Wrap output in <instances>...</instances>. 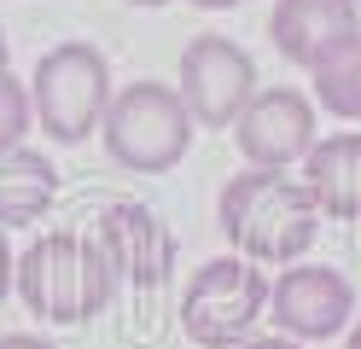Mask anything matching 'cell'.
<instances>
[{"instance_id":"cell-1","label":"cell","mask_w":361,"mask_h":349,"mask_svg":"<svg viewBox=\"0 0 361 349\" xmlns=\"http://www.w3.org/2000/svg\"><path fill=\"white\" fill-rule=\"evenodd\" d=\"M321 209H314L309 186L291 169H251L233 175L216 198V227L233 245V256L257 268H291L303 262L309 245L321 239Z\"/></svg>"},{"instance_id":"cell-2","label":"cell","mask_w":361,"mask_h":349,"mask_svg":"<svg viewBox=\"0 0 361 349\" xmlns=\"http://www.w3.org/2000/svg\"><path fill=\"white\" fill-rule=\"evenodd\" d=\"M18 297L35 320L82 326L117 297V274L94 233H41L18 256Z\"/></svg>"},{"instance_id":"cell-3","label":"cell","mask_w":361,"mask_h":349,"mask_svg":"<svg viewBox=\"0 0 361 349\" xmlns=\"http://www.w3.org/2000/svg\"><path fill=\"white\" fill-rule=\"evenodd\" d=\"M192 111L180 105L175 82H128L105 105V157L128 175H169L192 152Z\"/></svg>"},{"instance_id":"cell-4","label":"cell","mask_w":361,"mask_h":349,"mask_svg":"<svg viewBox=\"0 0 361 349\" xmlns=\"http://www.w3.org/2000/svg\"><path fill=\"white\" fill-rule=\"evenodd\" d=\"M111 59L94 41H59L35 59L30 76V105H35V128L53 146H82L94 140L111 105Z\"/></svg>"},{"instance_id":"cell-5","label":"cell","mask_w":361,"mask_h":349,"mask_svg":"<svg viewBox=\"0 0 361 349\" xmlns=\"http://www.w3.org/2000/svg\"><path fill=\"white\" fill-rule=\"evenodd\" d=\"M268 320V274L245 256H210L180 291V332L198 349H239Z\"/></svg>"},{"instance_id":"cell-6","label":"cell","mask_w":361,"mask_h":349,"mask_svg":"<svg viewBox=\"0 0 361 349\" xmlns=\"http://www.w3.org/2000/svg\"><path fill=\"white\" fill-rule=\"evenodd\" d=\"M175 93L198 128H233L257 93V59L233 35H192L175 64Z\"/></svg>"},{"instance_id":"cell-7","label":"cell","mask_w":361,"mask_h":349,"mask_svg":"<svg viewBox=\"0 0 361 349\" xmlns=\"http://www.w3.org/2000/svg\"><path fill=\"white\" fill-rule=\"evenodd\" d=\"M321 105L303 87H257L233 123V146L251 169H298L321 140Z\"/></svg>"},{"instance_id":"cell-8","label":"cell","mask_w":361,"mask_h":349,"mask_svg":"<svg viewBox=\"0 0 361 349\" xmlns=\"http://www.w3.org/2000/svg\"><path fill=\"white\" fill-rule=\"evenodd\" d=\"M350 314H355V286L326 262H291L268 286V320L298 343H326L350 332Z\"/></svg>"},{"instance_id":"cell-9","label":"cell","mask_w":361,"mask_h":349,"mask_svg":"<svg viewBox=\"0 0 361 349\" xmlns=\"http://www.w3.org/2000/svg\"><path fill=\"white\" fill-rule=\"evenodd\" d=\"M94 239L105 250L111 274H117V286H128V291H157L175 274V233H169V221L157 216V209L134 204V198H117V204L99 209Z\"/></svg>"},{"instance_id":"cell-10","label":"cell","mask_w":361,"mask_h":349,"mask_svg":"<svg viewBox=\"0 0 361 349\" xmlns=\"http://www.w3.org/2000/svg\"><path fill=\"white\" fill-rule=\"evenodd\" d=\"M268 35L286 64L314 70L332 53H344L350 41H361V0H274Z\"/></svg>"},{"instance_id":"cell-11","label":"cell","mask_w":361,"mask_h":349,"mask_svg":"<svg viewBox=\"0 0 361 349\" xmlns=\"http://www.w3.org/2000/svg\"><path fill=\"white\" fill-rule=\"evenodd\" d=\"M298 169H303L298 180L309 186L326 221H361V128L321 134Z\"/></svg>"},{"instance_id":"cell-12","label":"cell","mask_w":361,"mask_h":349,"mask_svg":"<svg viewBox=\"0 0 361 349\" xmlns=\"http://www.w3.org/2000/svg\"><path fill=\"white\" fill-rule=\"evenodd\" d=\"M59 198V169L35 146H6L0 152V227H35Z\"/></svg>"},{"instance_id":"cell-13","label":"cell","mask_w":361,"mask_h":349,"mask_svg":"<svg viewBox=\"0 0 361 349\" xmlns=\"http://www.w3.org/2000/svg\"><path fill=\"white\" fill-rule=\"evenodd\" d=\"M309 99L321 105L326 116H338V123H355L361 128V41H350L344 53H332L326 64L309 70Z\"/></svg>"},{"instance_id":"cell-14","label":"cell","mask_w":361,"mask_h":349,"mask_svg":"<svg viewBox=\"0 0 361 349\" xmlns=\"http://www.w3.org/2000/svg\"><path fill=\"white\" fill-rule=\"evenodd\" d=\"M35 128V105H30V82L0 76V152L24 146V134Z\"/></svg>"},{"instance_id":"cell-15","label":"cell","mask_w":361,"mask_h":349,"mask_svg":"<svg viewBox=\"0 0 361 349\" xmlns=\"http://www.w3.org/2000/svg\"><path fill=\"white\" fill-rule=\"evenodd\" d=\"M12 291H18V256L6 245V227H0V302H6Z\"/></svg>"},{"instance_id":"cell-16","label":"cell","mask_w":361,"mask_h":349,"mask_svg":"<svg viewBox=\"0 0 361 349\" xmlns=\"http://www.w3.org/2000/svg\"><path fill=\"white\" fill-rule=\"evenodd\" d=\"M0 349H59V343L41 338V332H6V338H0Z\"/></svg>"},{"instance_id":"cell-17","label":"cell","mask_w":361,"mask_h":349,"mask_svg":"<svg viewBox=\"0 0 361 349\" xmlns=\"http://www.w3.org/2000/svg\"><path fill=\"white\" fill-rule=\"evenodd\" d=\"M239 349H303L298 338H286V332H274V338H245Z\"/></svg>"},{"instance_id":"cell-18","label":"cell","mask_w":361,"mask_h":349,"mask_svg":"<svg viewBox=\"0 0 361 349\" xmlns=\"http://www.w3.org/2000/svg\"><path fill=\"white\" fill-rule=\"evenodd\" d=\"M187 6H198V12H233V6H245V0H187Z\"/></svg>"},{"instance_id":"cell-19","label":"cell","mask_w":361,"mask_h":349,"mask_svg":"<svg viewBox=\"0 0 361 349\" xmlns=\"http://www.w3.org/2000/svg\"><path fill=\"white\" fill-rule=\"evenodd\" d=\"M0 76H12V47H6V30H0Z\"/></svg>"},{"instance_id":"cell-20","label":"cell","mask_w":361,"mask_h":349,"mask_svg":"<svg viewBox=\"0 0 361 349\" xmlns=\"http://www.w3.org/2000/svg\"><path fill=\"white\" fill-rule=\"evenodd\" d=\"M350 349H361V320H350Z\"/></svg>"},{"instance_id":"cell-21","label":"cell","mask_w":361,"mask_h":349,"mask_svg":"<svg viewBox=\"0 0 361 349\" xmlns=\"http://www.w3.org/2000/svg\"><path fill=\"white\" fill-rule=\"evenodd\" d=\"M128 6H169V0H128Z\"/></svg>"}]
</instances>
